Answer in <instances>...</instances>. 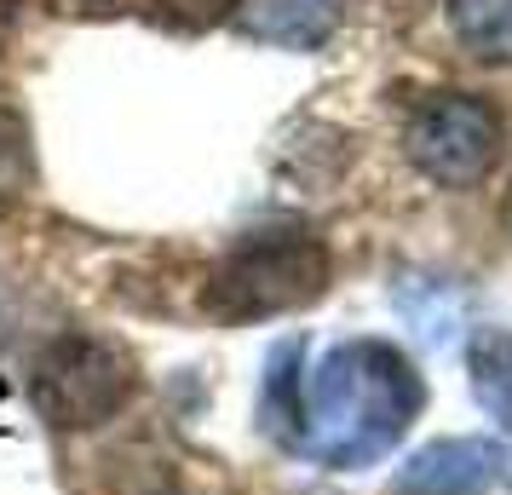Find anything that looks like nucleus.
<instances>
[{
  "label": "nucleus",
  "mask_w": 512,
  "mask_h": 495,
  "mask_svg": "<svg viewBox=\"0 0 512 495\" xmlns=\"http://www.w3.org/2000/svg\"><path fill=\"white\" fill-rule=\"evenodd\" d=\"M346 18V0H236V29L259 47L317 52Z\"/></svg>",
  "instance_id": "nucleus-6"
},
{
  "label": "nucleus",
  "mask_w": 512,
  "mask_h": 495,
  "mask_svg": "<svg viewBox=\"0 0 512 495\" xmlns=\"http://www.w3.org/2000/svg\"><path fill=\"white\" fill-rule=\"evenodd\" d=\"M144 6H156L162 18H173L185 29H213L225 18H236V0H144Z\"/></svg>",
  "instance_id": "nucleus-10"
},
{
  "label": "nucleus",
  "mask_w": 512,
  "mask_h": 495,
  "mask_svg": "<svg viewBox=\"0 0 512 495\" xmlns=\"http://www.w3.org/2000/svg\"><path fill=\"white\" fill-rule=\"evenodd\" d=\"M409 162L443 190H472L501 156V110L484 93H426L403 121Z\"/></svg>",
  "instance_id": "nucleus-4"
},
{
  "label": "nucleus",
  "mask_w": 512,
  "mask_h": 495,
  "mask_svg": "<svg viewBox=\"0 0 512 495\" xmlns=\"http://www.w3.org/2000/svg\"><path fill=\"white\" fill-rule=\"evenodd\" d=\"M334 283V254L311 231H259L236 242L202 283V311L213 323H271L317 306Z\"/></svg>",
  "instance_id": "nucleus-2"
},
{
  "label": "nucleus",
  "mask_w": 512,
  "mask_h": 495,
  "mask_svg": "<svg viewBox=\"0 0 512 495\" xmlns=\"http://www.w3.org/2000/svg\"><path fill=\"white\" fill-rule=\"evenodd\" d=\"M75 6H127V0H75Z\"/></svg>",
  "instance_id": "nucleus-12"
},
{
  "label": "nucleus",
  "mask_w": 512,
  "mask_h": 495,
  "mask_svg": "<svg viewBox=\"0 0 512 495\" xmlns=\"http://www.w3.org/2000/svg\"><path fill=\"white\" fill-rule=\"evenodd\" d=\"M466 375H472L478 403L512 432V334L507 329L472 334V340H466Z\"/></svg>",
  "instance_id": "nucleus-8"
},
{
  "label": "nucleus",
  "mask_w": 512,
  "mask_h": 495,
  "mask_svg": "<svg viewBox=\"0 0 512 495\" xmlns=\"http://www.w3.org/2000/svg\"><path fill=\"white\" fill-rule=\"evenodd\" d=\"M294 495H340V490H294Z\"/></svg>",
  "instance_id": "nucleus-14"
},
{
  "label": "nucleus",
  "mask_w": 512,
  "mask_h": 495,
  "mask_svg": "<svg viewBox=\"0 0 512 495\" xmlns=\"http://www.w3.org/2000/svg\"><path fill=\"white\" fill-rule=\"evenodd\" d=\"M139 392V363L110 334H58L29 369V403L58 432L116 421Z\"/></svg>",
  "instance_id": "nucleus-3"
},
{
  "label": "nucleus",
  "mask_w": 512,
  "mask_h": 495,
  "mask_svg": "<svg viewBox=\"0 0 512 495\" xmlns=\"http://www.w3.org/2000/svg\"><path fill=\"white\" fill-rule=\"evenodd\" d=\"M12 24H18V0H0V41L12 35Z\"/></svg>",
  "instance_id": "nucleus-11"
},
{
  "label": "nucleus",
  "mask_w": 512,
  "mask_h": 495,
  "mask_svg": "<svg viewBox=\"0 0 512 495\" xmlns=\"http://www.w3.org/2000/svg\"><path fill=\"white\" fill-rule=\"evenodd\" d=\"M501 219H507V236H512V190H507V213H501Z\"/></svg>",
  "instance_id": "nucleus-13"
},
{
  "label": "nucleus",
  "mask_w": 512,
  "mask_h": 495,
  "mask_svg": "<svg viewBox=\"0 0 512 495\" xmlns=\"http://www.w3.org/2000/svg\"><path fill=\"white\" fill-rule=\"evenodd\" d=\"M495 478H501V449L489 438H438L397 467L392 495H484Z\"/></svg>",
  "instance_id": "nucleus-5"
},
{
  "label": "nucleus",
  "mask_w": 512,
  "mask_h": 495,
  "mask_svg": "<svg viewBox=\"0 0 512 495\" xmlns=\"http://www.w3.org/2000/svg\"><path fill=\"white\" fill-rule=\"evenodd\" d=\"M426 380L392 340H340L305 375L294 438L323 467H369L415 426Z\"/></svg>",
  "instance_id": "nucleus-1"
},
{
  "label": "nucleus",
  "mask_w": 512,
  "mask_h": 495,
  "mask_svg": "<svg viewBox=\"0 0 512 495\" xmlns=\"http://www.w3.org/2000/svg\"><path fill=\"white\" fill-rule=\"evenodd\" d=\"M449 35L478 64H512V0H443Z\"/></svg>",
  "instance_id": "nucleus-7"
},
{
  "label": "nucleus",
  "mask_w": 512,
  "mask_h": 495,
  "mask_svg": "<svg viewBox=\"0 0 512 495\" xmlns=\"http://www.w3.org/2000/svg\"><path fill=\"white\" fill-rule=\"evenodd\" d=\"M35 185V150H29V127L12 104H0V196H18Z\"/></svg>",
  "instance_id": "nucleus-9"
}]
</instances>
